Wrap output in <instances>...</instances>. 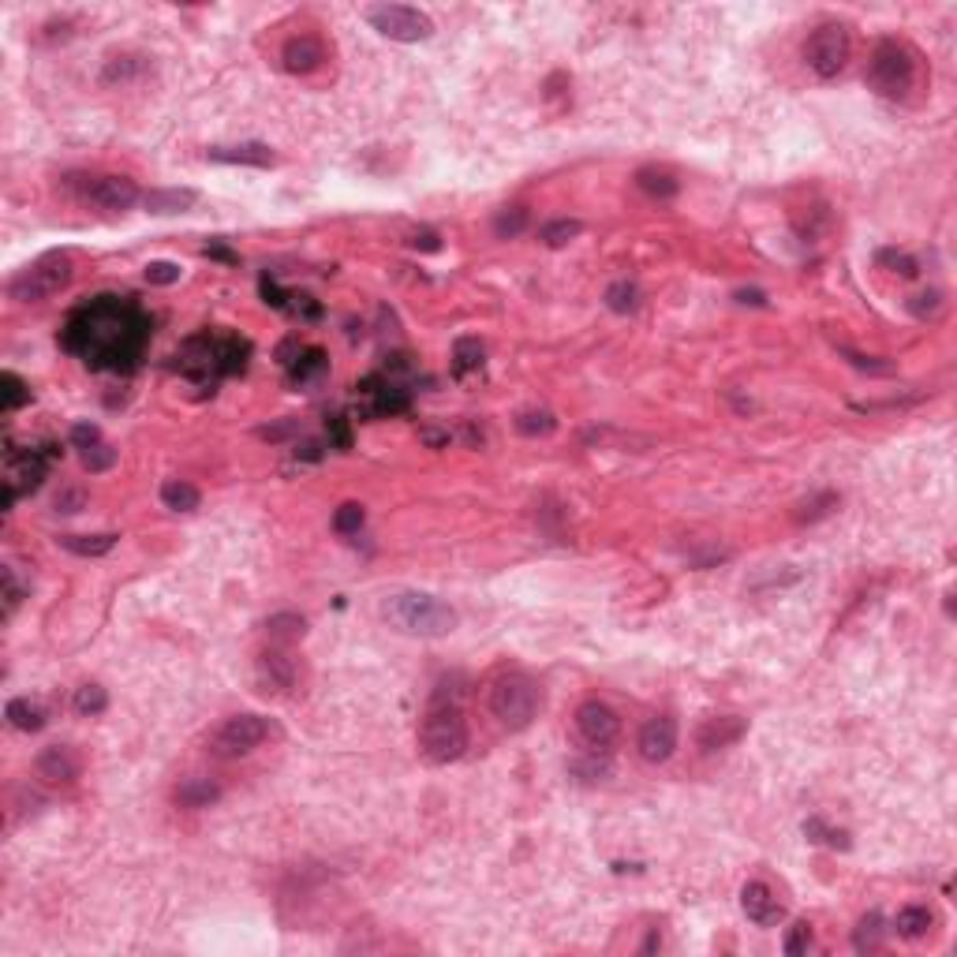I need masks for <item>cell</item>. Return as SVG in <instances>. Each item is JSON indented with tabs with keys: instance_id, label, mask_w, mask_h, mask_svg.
Masks as SVG:
<instances>
[{
	"instance_id": "ac0fdd59",
	"label": "cell",
	"mask_w": 957,
	"mask_h": 957,
	"mask_svg": "<svg viewBox=\"0 0 957 957\" xmlns=\"http://www.w3.org/2000/svg\"><path fill=\"white\" fill-rule=\"evenodd\" d=\"M38 778H45L53 786H72L79 778V756L68 745H49L38 756Z\"/></svg>"
},
{
	"instance_id": "2e32d148",
	"label": "cell",
	"mask_w": 957,
	"mask_h": 957,
	"mask_svg": "<svg viewBox=\"0 0 957 957\" xmlns=\"http://www.w3.org/2000/svg\"><path fill=\"white\" fill-rule=\"evenodd\" d=\"M322 60H326V45L315 34H296L281 49V64L288 75H311L322 68Z\"/></svg>"
},
{
	"instance_id": "7a4b0ae2",
	"label": "cell",
	"mask_w": 957,
	"mask_h": 957,
	"mask_svg": "<svg viewBox=\"0 0 957 957\" xmlns=\"http://www.w3.org/2000/svg\"><path fill=\"white\" fill-rule=\"evenodd\" d=\"M419 752L426 763H456L468 752V722H464V707H460L456 692L445 685L430 699L423 726H419Z\"/></svg>"
},
{
	"instance_id": "4dcf8cb0",
	"label": "cell",
	"mask_w": 957,
	"mask_h": 957,
	"mask_svg": "<svg viewBox=\"0 0 957 957\" xmlns=\"http://www.w3.org/2000/svg\"><path fill=\"white\" fill-rule=\"evenodd\" d=\"M8 722L15 726V729H23V733H38L42 726H45V711L38 703H30V699H12L8 703Z\"/></svg>"
},
{
	"instance_id": "d4e9b609",
	"label": "cell",
	"mask_w": 957,
	"mask_h": 957,
	"mask_svg": "<svg viewBox=\"0 0 957 957\" xmlns=\"http://www.w3.org/2000/svg\"><path fill=\"white\" fill-rule=\"evenodd\" d=\"M266 636L273 640V643H296V640H303L307 636V617L303 613H273L269 621H266Z\"/></svg>"
},
{
	"instance_id": "ba28073f",
	"label": "cell",
	"mask_w": 957,
	"mask_h": 957,
	"mask_svg": "<svg viewBox=\"0 0 957 957\" xmlns=\"http://www.w3.org/2000/svg\"><path fill=\"white\" fill-rule=\"evenodd\" d=\"M366 23L375 26L382 38L405 42V45L426 42L435 34V19L419 8H408V5H375V8H366Z\"/></svg>"
},
{
	"instance_id": "bcb514c9",
	"label": "cell",
	"mask_w": 957,
	"mask_h": 957,
	"mask_svg": "<svg viewBox=\"0 0 957 957\" xmlns=\"http://www.w3.org/2000/svg\"><path fill=\"white\" fill-rule=\"evenodd\" d=\"M326 430H329V445L333 449H352V430H348V419L345 415H329L326 419Z\"/></svg>"
},
{
	"instance_id": "9a60e30c",
	"label": "cell",
	"mask_w": 957,
	"mask_h": 957,
	"mask_svg": "<svg viewBox=\"0 0 957 957\" xmlns=\"http://www.w3.org/2000/svg\"><path fill=\"white\" fill-rule=\"evenodd\" d=\"M740 909H745V916L752 923H759V928H770V923H778L786 916L782 902L775 898V890H770L767 883H759V879L745 883V890H740Z\"/></svg>"
},
{
	"instance_id": "8d00e7d4",
	"label": "cell",
	"mask_w": 957,
	"mask_h": 957,
	"mask_svg": "<svg viewBox=\"0 0 957 957\" xmlns=\"http://www.w3.org/2000/svg\"><path fill=\"white\" fill-rule=\"evenodd\" d=\"M523 229H528V210L523 206H505V210H498V218H493V232L502 239H516Z\"/></svg>"
},
{
	"instance_id": "6f0895ef",
	"label": "cell",
	"mask_w": 957,
	"mask_h": 957,
	"mask_svg": "<svg viewBox=\"0 0 957 957\" xmlns=\"http://www.w3.org/2000/svg\"><path fill=\"white\" fill-rule=\"evenodd\" d=\"M423 442H430V445H445L449 435H438V430H423Z\"/></svg>"
},
{
	"instance_id": "f35d334b",
	"label": "cell",
	"mask_w": 957,
	"mask_h": 957,
	"mask_svg": "<svg viewBox=\"0 0 957 957\" xmlns=\"http://www.w3.org/2000/svg\"><path fill=\"white\" fill-rule=\"evenodd\" d=\"M109 707V692L102 688V685H83V688H75V711L79 715H102Z\"/></svg>"
},
{
	"instance_id": "ffe728a7",
	"label": "cell",
	"mask_w": 957,
	"mask_h": 957,
	"mask_svg": "<svg viewBox=\"0 0 957 957\" xmlns=\"http://www.w3.org/2000/svg\"><path fill=\"white\" fill-rule=\"evenodd\" d=\"M199 202V195L191 188H153L142 195V210L158 213V218H169V213H188Z\"/></svg>"
},
{
	"instance_id": "d590c367",
	"label": "cell",
	"mask_w": 957,
	"mask_h": 957,
	"mask_svg": "<svg viewBox=\"0 0 957 957\" xmlns=\"http://www.w3.org/2000/svg\"><path fill=\"white\" fill-rule=\"evenodd\" d=\"M412 405V396L405 389H393V386H382L375 393V405H370V415H400V412H408Z\"/></svg>"
},
{
	"instance_id": "d6986e66",
	"label": "cell",
	"mask_w": 957,
	"mask_h": 957,
	"mask_svg": "<svg viewBox=\"0 0 957 957\" xmlns=\"http://www.w3.org/2000/svg\"><path fill=\"white\" fill-rule=\"evenodd\" d=\"M210 161L221 165H255V169H269L277 165V153L266 142H239V146H210L206 150Z\"/></svg>"
},
{
	"instance_id": "83f0119b",
	"label": "cell",
	"mask_w": 957,
	"mask_h": 957,
	"mask_svg": "<svg viewBox=\"0 0 957 957\" xmlns=\"http://www.w3.org/2000/svg\"><path fill=\"white\" fill-rule=\"evenodd\" d=\"M838 505H842L838 493H835V490H823V493H815V498L800 502L796 513H793V520H796V523H819V520H826L830 513H835Z\"/></svg>"
},
{
	"instance_id": "ee69618b",
	"label": "cell",
	"mask_w": 957,
	"mask_h": 957,
	"mask_svg": "<svg viewBox=\"0 0 957 957\" xmlns=\"http://www.w3.org/2000/svg\"><path fill=\"white\" fill-rule=\"evenodd\" d=\"M875 262H879V266H890V273H902V277H916V273H920L916 259H913V255H905V251H894V247H886V251H879V255H875Z\"/></svg>"
},
{
	"instance_id": "603a6c76",
	"label": "cell",
	"mask_w": 957,
	"mask_h": 957,
	"mask_svg": "<svg viewBox=\"0 0 957 957\" xmlns=\"http://www.w3.org/2000/svg\"><path fill=\"white\" fill-rule=\"evenodd\" d=\"M636 188H640L643 195H651V199H673V195H677V188H681V183H677V176H673L669 169H659V165H643V169L636 172Z\"/></svg>"
},
{
	"instance_id": "816d5d0a",
	"label": "cell",
	"mask_w": 957,
	"mask_h": 957,
	"mask_svg": "<svg viewBox=\"0 0 957 957\" xmlns=\"http://www.w3.org/2000/svg\"><path fill=\"white\" fill-rule=\"evenodd\" d=\"M19 599H23V591H19V583H15V576H12V569H5V606H8V613L19 606Z\"/></svg>"
},
{
	"instance_id": "d6a6232c",
	"label": "cell",
	"mask_w": 957,
	"mask_h": 957,
	"mask_svg": "<svg viewBox=\"0 0 957 957\" xmlns=\"http://www.w3.org/2000/svg\"><path fill=\"white\" fill-rule=\"evenodd\" d=\"M883 935H886L883 916H879V913H868V916H864V920L856 923L853 946H856L860 953H875V950H883Z\"/></svg>"
},
{
	"instance_id": "c3c4849f",
	"label": "cell",
	"mask_w": 957,
	"mask_h": 957,
	"mask_svg": "<svg viewBox=\"0 0 957 957\" xmlns=\"http://www.w3.org/2000/svg\"><path fill=\"white\" fill-rule=\"evenodd\" d=\"M939 307H942V292H935V288H932V292H920V296L909 299V311H913L916 318H932V315L939 311Z\"/></svg>"
},
{
	"instance_id": "74e56055",
	"label": "cell",
	"mask_w": 957,
	"mask_h": 957,
	"mask_svg": "<svg viewBox=\"0 0 957 957\" xmlns=\"http://www.w3.org/2000/svg\"><path fill=\"white\" fill-rule=\"evenodd\" d=\"M363 520H366L363 505L359 502H345L341 509L333 513V532L337 535H359L363 532Z\"/></svg>"
},
{
	"instance_id": "836d02e7",
	"label": "cell",
	"mask_w": 957,
	"mask_h": 957,
	"mask_svg": "<svg viewBox=\"0 0 957 957\" xmlns=\"http://www.w3.org/2000/svg\"><path fill=\"white\" fill-rule=\"evenodd\" d=\"M606 307L613 315H632L636 307H640V288L632 281H613L606 288Z\"/></svg>"
},
{
	"instance_id": "8992f818",
	"label": "cell",
	"mask_w": 957,
	"mask_h": 957,
	"mask_svg": "<svg viewBox=\"0 0 957 957\" xmlns=\"http://www.w3.org/2000/svg\"><path fill=\"white\" fill-rule=\"evenodd\" d=\"M72 273H75V266H72V255H68V251H49V255H42L38 262H30V266L15 277V281L8 285V296L19 299V303L49 299V296H56L60 288H68Z\"/></svg>"
},
{
	"instance_id": "f907efd6",
	"label": "cell",
	"mask_w": 957,
	"mask_h": 957,
	"mask_svg": "<svg viewBox=\"0 0 957 957\" xmlns=\"http://www.w3.org/2000/svg\"><path fill=\"white\" fill-rule=\"evenodd\" d=\"M408 243L415 247V251H438V247H442V239H438V232H430V229H423V232H415V236H412Z\"/></svg>"
},
{
	"instance_id": "1f68e13d",
	"label": "cell",
	"mask_w": 957,
	"mask_h": 957,
	"mask_svg": "<svg viewBox=\"0 0 957 957\" xmlns=\"http://www.w3.org/2000/svg\"><path fill=\"white\" fill-rule=\"evenodd\" d=\"M516 430L523 438H546L558 430V419H553V412H546V408H528V412L516 415Z\"/></svg>"
},
{
	"instance_id": "44dd1931",
	"label": "cell",
	"mask_w": 957,
	"mask_h": 957,
	"mask_svg": "<svg viewBox=\"0 0 957 957\" xmlns=\"http://www.w3.org/2000/svg\"><path fill=\"white\" fill-rule=\"evenodd\" d=\"M150 68V60L142 53H112L102 68V83L105 86H123V83H135L142 79Z\"/></svg>"
},
{
	"instance_id": "b9f144b4",
	"label": "cell",
	"mask_w": 957,
	"mask_h": 957,
	"mask_svg": "<svg viewBox=\"0 0 957 957\" xmlns=\"http://www.w3.org/2000/svg\"><path fill=\"white\" fill-rule=\"evenodd\" d=\"M838 356L849 359L856 370H864V375H894V363L875 359V356H864V352H853V348H845V345H838Z\"/></svg>"
},
{
	"instance_id": "9c48e42d",
	"label": "cell",
	"mask_w": 957,
	"mask_h": 957,
	"mask_svg": "<svg viewBox=\"0 0 957 957\" xmlns=\"http://www.w3.org/2000/svg\"><path fill=\"white\" fill-rule=\"evenodd\" d=\"M266 737H269V722L262 715H232L210 737V752L218 759H243V756H251Z\"/></svg>"
},
{
	"instance_id": "3957f363",
	"label": "cell",
	"mask_w": 957,
	"mask_h": 957,
	"mask_svg": "<svg viewBox=\"0 0 957 957\" xmlns=\"http://www.w3.org/2000/svg\"><path fill=\"white\" fill-rule=\"evenodd\" d=\"M382 617L408 636H423V640H438L449 636L456 629V610L426 591H396L382 602Z\"/></svg>"
},
{
	"instance_id": "4316f807",
	"label": "cell",
	"mask_w": 957,
	"mask_h": 957,
	"mask_svg": "<svg viewBox=\"0 0 957 957\" xmlns=\"http://www.w3.org/2000/svg\"><path fill=\"white\" fill-rule=\"evenodd\" d=\"M932 923H935V916L923 909V905H905L898 913V920H894V928H898L902 939H923V935L932 932Z\"/></svg>"
},
{
	"instance_id": "4fadbf2b",
	"label": "cell",
	"mask_w": 957,
	"mask_h": 957,
	"mask_svg": "<svg viewBox=\"0 0 957 957\" xmlns=\"http://www.w3.org/2000/svg\"><path fill=\"white\" fill-rule=\"evenodd\" d=\"M45 453H38V449H26V453H12V460H8V472H5V486L8 490H15V493H34L38 486H42V479H45V472H49V464H45Z\"/></svg>"
},
{
	"instance_id": "f5cc1de1",
	"label": "cell",
	"mask_w": 957,
	"mask_h": 957,
	"mask_svg": "<svg viewBox=\"0 0 957 957\" xmlns=\"http://www.w3.org/2000/svg\"><path fill=\"white\" fill-rule=\"evenodd\" d=\"M262 296H266L269 307H285V299H292V296H285L281 288H277V281H269V277H262Z\"/></svg>"
},
{
	"instance_id": "5b68a950",
	"label": "cell",
	"mask_w": 957,
	"mask_h": 957,
	"mask_svg": "<svg viewBox=\"0 0 957 957\" xmlns=\"http://www.w3.org/2000/svg\"><path fill=\"white\" fill-rule=\"evenodd\" d=\"M868 86L875 90L879 98H905L913 83H916V60L909 53V45L894 42V38H883L875 49H872V60H868Z\"/></svg>"
},
{
	"instance_id": "e575fe53",
	"label": "cell",
	"mask_w": 957,
	"mask_h": 957,
	"mask_svg": "<svg viewBox=\"0 0 957 957\" xmlns=\"http://www.w3.org/2000/svg\"><path fill=\"white\" fill-rule=\"evenodd\" d=\"M453 370L456 375H468V370L483 366V341L479 337H460V341L453 345Z\"/></svg>"
},
{
	"instance_id": "f546056e",
	"label": "cell",
	"mask_w": 957,
	"mask_h": 957,
	"mask_svg": "<svg viewBox=\"0 0 957 957\" xmlns=\"http://www.w3.org/2000/svg\"><path fill=\"white\" fill-rule=\"evenodd\" d=\"M23 405H30V386L15 370H5L0 375V412H19Z\"/></svg>"
},
{
	"instance_id": "8fae6325",
	"label": "cell",
	"mask_w": 957,
	"mask_h": 957,
	"mask_svg": "<svg viewBox=\"0 0 957 957\" xmlns=\"http://www.w3.org/2000/svg\"><path fill=\"white\" fill-rule=\"evenodd\" d=\"M576 729L591 748H606L617 740V733H621V718H617V711L610 703L588 699V703H580V711H576Z\"/></svg>"
},
{
	"instance_id": "e0dca14e",
	"label": "cell",
	"mask_w": 957,
	"mask_h": 957,
	"mask_svg": "<svg viewBox=\"0 0 957 957\" xmlns=\"http://www.w3.org/2000/svg\"><path fill=\"white\" fill-rule=\"evenodd\" d=\"M673 748H677V722L669 715H659L640 729V756L647 763H666Z\"/></svg>"
},
{
	"instance_id": "f1b7e54d",
	"label": "cell",
	"mask_w": 957,
	"mask_h": 957,
	"mask_svg": "<svg viewBox=\"0 0 957 957\" xmlns=\"http://www.w3.org/2000/svg\"><path fill=\"white\" fill-rule=\"evenodd\" d=\"M56 542L72 553H79V558H102V553L112 550L116 535H60Z\"/></svg>"
},
{
	"instance_id": "277c9868",
	"label": "cell",
	"mask_w": 957,
	"mask_h": 957,
	"mask_svg": "<svg viewBox=\"0 0 957 957\" xmlns=\"http://www.w3.org/2000/svg\"><path fill=\"white\" fill-rule=\"evenodd\" d=\"M486 707L505 729H528L532 718L539 715V685H535V677H528L523 669H502L490 681Z\"/></svg>"
},
{
	"instance_id": "5bb4252c",
	"label": "cell",
	"mask_w": 957,
	"mask_h": 957,
	"mask_svg": "<svg viewBox=\"0 0 957 957\" xmlns=\"http://www.w3.org/2000/svg\"><path fill=\"white\" fill-rule=\"evenodd\" d=\"M748 733V722L740 718V715H711V718H703L699 729H696V745L703 752H718V748H729L737 745L740 737Z\"/></svg>"
},
{
	"instance_id": "30bf717a",
	"label": "cell",
	"mask_w": 957,
	"mask_h": 957,
	"mask_svg": "<svg viewBox=\"0 0 957 957\" xmlns=\"http://www.w3.org/2000/svg\"><path fill=\"white\" fill-rule=\"evenodd\" d=\"M79 199L90 202V206H102V210H132L135 202H142L135 180L128 176H83L79 183Z\"/></svg>"
},
{
	"instance_id": "11a10c76",
	"label": "cell",
	"mask_w": 957,
	"mask_h": 957,
	"mask_svg": "<svg viewBox=\"0 0 957 957\" xmlns=\"http://www.w3.org/2000/svg\"><path fill=\"white\" fill-rule=\"evenodd\" d=\"M202 251H206V259H221V262H239V259H236V255L229 251L225 243H206Z\"/></svg>"
},
{
	"instance_id": "7c38bea8",
	"label": "cell",
	"mask_w": 957,
	"mask_h": 957,
	"mask_svg": "<svg viewBox=\"0 0 957 957\" xmlns=\"http://www.w3.org/2000/svg\"><path fill=\"white\" fill-rule=\"evenodd\" d=\"M259 677H262V685H269L273 692H292L303 681V666H299V659L288 651V647L277 643V647H269V651L259 655Z\"/></svg>"
},
{
	"instance_id": "7402d4cb",
	"label": "cell",
	"mask_w": 957,
	"mask_h": 957,
	"mask_svg": "<svg viewBox=\"0 0 957 957\" xmlns=\"http://www.w3.org/2000/svg\"><path fill=\"white\" fill-rule=\"evenodd\" d=\"M221 796V786L210 778H188L176 786V805L180 808H210Z\"/></svg>"
},
{
	"instance_id": "7dc6e473",
	"label": "cell",
	"mask_w": 957,
	"mask_h": 957,
	"mask_svg": "<svg viewBox=\"0 0 957 957\" xmlns=\"http://www.w3.org/2000/svg\"><path fill=\"white\" fill-rule=\"evenodd\" d=\"M146 281L150 285H176L180 281V266L176 262H165V259L161 262H150L146 266Z\"/></svg>"
},
{
	"instance_id": "9f6ffc18",
	"label": "cell",
	"mask_w": 957,
	"mask_h": 957,
	"mask_svg": "<svg viewBox=\"0 0 957 957\" xmlns=\"http://www.w3.org/2000/svg\"><path fill=\"white\" fill-rule=\"evenodd\" d=\"M737 299H740V303H752V307H763V303H767V296L756 292V288H752V292H748V288H745V292H737Z\"/></svg>"
},
{
	"instance_id": "cb8c5ba5",
	"label": "cell",
	"mask_w": 957,
	"mask_h": 957,
	"mask_svg": "<svg viewBox=\"0 0 957 957\" xmlns=\"http://www.w3.org/2000/svg\"><path fill=\"white\" fill-rule=\"evenodd\" d=\"M161 502H165V509H172V513H195L199 502H202V493H199V486H191L188 479H169V483L161 486Z\"/></svg>"
},
{
	"instance_id": "ab89813d",
	"label": "cell",
	"mask_w": 957,
	"mask_h": 957,
	"mask_svg": "<svg viewBox=\"0 0 957 957\" xmlns=\"http://www.w3.org/2000/svg\"><path fill=\"white\" fill-rule=\"evenodd\" d=\"M805 835H808L812 842H823V845H830V849H849V835H845V830L826 826L819 815H812V819L805 823Z\"/></svg>"
},
{
	"instance_id": "6da1fadb",
	"label": "cell",
	"mask_w": 957,
	"mask_h": 957,
	"mask_svg": "<svg viewBox=\"0 0 957 957\" xmlns=\"http://www.w3.org/2000/svg\"><path fill=\"white\" fill-rule=\"evenodd\" d=\"M150 341V318L142 307L120 296H98L68 315L60 348L79 356L94 370H135Z\"/></svg>"
},
{
	"instance_id": "680465c9",
	"label": "cell",
	"mask_w": 957,
	"mask_h": 957,
	"mask_svg": "<svg viewBox=\"0 0 957 957\" xmlns=\"http://www.w3.org/2000/svg\"><path fill=\"white\" fill-rule=\"evenodd\" d=\"M659 946H662V939H659V935H651V939L643 942V953H651V950H659Z\"/></svg>"
},
{
	"instance_id": "60d3db41",
	"label": "cell",
	"mask_w": 957,
	"mask_h": 957,
	"mask_svg": "<svg viewBox=\"0 0 957 957\" xmlns=\"http://www.w3.org/2000/svg\"><path fill=\"white\" fill-rule=\"evenodd\" d=\"M580 232H583V225H580L576 218H562V221H550V225L542 229V243H546V247H565V243H572Z\"/></svg>"
},
{
	"instance_id": "52a82bcc",
	"label": "cell",
	"mask_w": 957,
	"mask_h": 957,
	"mask_svg": "<svg viewBox=\"0 0 957 957\" xmlns=\"http://www.w3.org/2000/svg\"><path fill=\"white\" fill-rule=\"evenodd\" d=\"M853 56V38L842 23H823L812 30V38L805 42V60L819 79H835L845 72Z\"/></svg>"
},
{
	"instance_id": "db71d44e",
	"label": "cell",
	"mask_w": 957,
	"mask_h": 957,
	"mask_svg": "<svg viewBox=\"0 0 957 957\" xmlns=\"http://www.w3.org/2000/svg\"><path fill=\"white\" fill-rule=\"evenodd\" d=\"M296 456H299V460H311V464H315V460H322V445H318L315 438H307V442L296 445Z\"/></svg>"
},
{
	"instance_id": "681fc988",
	"label": "cell",
	"mask_w": 957,
	"mask_h": 957,
	"mask_svg": "<svg viewBox=\"0 0 957 957\" xmlns=\"http://www.w3.org/2000/svg\"><path fill=\"white\" fill-rule=\"evenodd\" d=\"M102 442V430L94 426V423H75L72 426V445L83 453V449H90V445H98Z\"/></svg>"
},
{
	"instance_id": "484cf974",
	"label": "cell",
	"mask_w": 957,
	"mask_h": 957,
	"mask_svg": "<svg viewBox=\"0 0 957 957\" xmlns=\"http://www.w3.org/2000/svg\"><path fill=\"white\" fill-rule=\"evenodd\" d=\"M326 366H329V359H326V352L322 348H303L292 363H288V382L292 386H299V382H311V378H318V375H326Z\"/></svg>"
},
{
	"instance_id": "f6af8a7d",
	"label": "cell",
	"mask_w": 957,
	"mask_h": 957,
	"mask_svg": "<svg viewBox=\"0 0 957 957\" xmlns=\"http://www.w3.org/2000/svg\"><path fill=\"white\" fill-rule=\"evenodd\" d=\"M808 946H812V928H808L805 920H800V923H793L789 935H786V953L789 957H800V953H808Z\"/></svg>"
},
{
	"instance_id": "7bdbcfd3",
	"label": "cell",
	"mask_w": 957,
	"mask_h": 957,
	"mask_svg": "<svg viewBox=\"0 0 957 957\" xmlns=\"http://www.w3.org/2000/svg\"><path fill=\"white\" fill-rule=\"evenodd\" d=\"M112 464H116V449H112V445L98 442V445L83 449V468H86V472H109Z\"/></svg>"
}]
</instances>
